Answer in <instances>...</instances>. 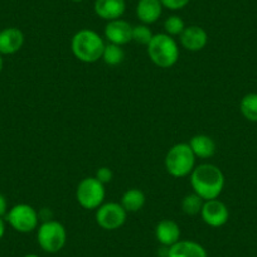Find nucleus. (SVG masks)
<instances>
[{
	"mask_svg": "<svg viewBox=\"0 0 257 257\" xmlns=\"http://www.w3.org/2000/svg\"><path fill=\"white\" fill-rule=\"evenodd\" d=\"M102 59L108 66H118L125 59V52L121 48V46L108 43L106 44L105 49H103Z\"/></svg>",
	"mask_w": 257,
	"mask_h": 257,
	"instance_id": "obj_20",
	"label": "nucleus"
},
{
	"mask_svg": "<svg viewBox=\"0 0 257 257\" xmlns=\"http://www.w3.org/2000/svg\"><path fill=\"white\" fill-rule=\"evenodd\" d=\"M95 13L105 21H115L120 19L125 14V0H96L93 4Z\"/></svg>",
	"mask_w": 257,
	"mask_h": 257,
	"instance_id": "obj_13",
	"label": "nucleus"
},
{
	"mask_svg": "<svg viewBox=\"0 0 257 257\" xmlns=\"http://www.w3.org/2000/svg\"><path fill=\"white\" fill-rule=\"evenodd\" d=\"M105 197V184L96 177H88L81 180L76 190L77 202L85 209H97L103 203Z\"/></svg>",
	"mask_w": 257,
	"mask_h": 257,
	"instance_id": "obj_6",
	"label": "nucleus"
},
{
	"mask_svg": "<svg viewBox=\"0 0 257 257\" xmlns=\"http://www.w3.org/2000/svg\"><path fill=\"white\" fill-rule=\"evenodd\" d=\"M239 110L243 117L251 122H257V93H248L239 103Z\"/></svg>",
	"mask_w": 257,
	"mask_h": 257,
	"instance_id": "obj_19",
	"label": "nucleus"
},
{
	"mask_svg": "<svg viewBox=\"0 0 257 257\" xmlns=\"http://www.w3.org/2000/svg\"><path fill=\"white\" fill-rule=\"evenodd\" d=\"M202 219L209 227L224 226L229 219V211L223 202L218 199H211V201H204L203 208L201 211Z\"/></svg>",
	"mask_w": 257,
	"mask_h": 257,
	"instance_id": "obj_9",
	"label": "nucleus"
},
{
	"mask_svg": "<svg viewBox=\"0 0 257 257\" xmlns=\"http://www.w3.org/2000/svg\"><path fill=\"white\" fill-rule=\"evenodd\" d=\"M3 71V57H2V54H0V72Z\"/></svg>",
	"mask_w": 257,
	"mask_h": 257,
	"instance_id": "obj_28",
	"label": "nucleus"
},
{
	"mask_svg": "<svg viewBox=\"0 0 257 257\" xmlns=\"http://www.w3.org/2000/svg\"><path fill=\"white\" fill-rule=\"evenodd\" d=\"M147 47L149 58L155 66L160 68L173 67L179 58V48L177 42L167 33L154 34Z\"/></svg>",
	"mask_w": 257,
	"mask_h": 257,
	"instance_id": "obj_3",
	"label": "nucleus"
},
{
	"mask_svg": "<svg viewBox=\"0 0 257 257\" xmlns=\"http://www.w3.org/2000/svg\"><path fill=\"white\" fill-rule=\"evenodd\" d=\"M165 169L172 177L183 178L189 175L196 165V155L187 143L175 144L165 155Z\"/></svg>",
	"mask_w": 257,
	"mask_h": 257,
	"instance_id": "obj_4",
	"label": "nucleus"
},
{
	"mask_svg": "<svg viewBox=\"0 0 257 257\" xmlns=\"http://www.w3.org/2000/svg\"><path fill=\"white\" fill-rule=\"evenodd\" d=\"M4 233H6V222L3 218H0V239L3 238Z\"/></svg>",
	"mask_w": 257,
	"mask_h": 257,
	"instance_id": "obj_27",
	"label": "nucleus"
},
{
	"mask_svg": "<svg viewBox=\"0 0 257 257\" xmlns=\"http://www.w3.org/2000/svg\"><path fill=\"white\" fill-rule=\"evenodd\" d=\"M133 27L128 22L123 19H115L110 21L105 27V37L110 43L117 46H125L132 42Z\"/></svg>",
	"mask_w": 257,
	"mask_h": 257,
	"instance_id": "obj_10",
	"label": "nucleus"
},
{
	"mask_svg": "<svg viewBox=\"0 0 257 257\" xmlns=\"http://www.w3.org/2000/svg\"><path fill=\"white\" fill-rule=\"evenodd\" d=\"M190 149L193 150L196 158H202V159H207V158L213 157L216 153V143L211 137L204 134L194 135L188 143Z\"/></svg>",
	"mask_w": 257,
	"mask_h": 257,
	"instance_id": "obj_17",
	"label": "nucleus"
},
{
	"mask_svg": "<svg viewBox=\"0 0 257 257\" xmlns=\"http://www.w3.org/2000/svg\"><path fill=\"white\" fill-rule=\"evenodd\" d=\"M167 257H208V253L198 242L178 241L168 248Z\"/></svg>",
	"mask_w": 257,
	"mask_h": 257,
	"instance_id": "obj_15",
	"label": "nucleus"
},
{
	"mask_svg": "<svg viewBox=\"0 0 257 257\" xmlns=\"http://www.w3.org/2000/svg\"><path fill=\"white\" fill-rule=\"evenodd\" d=\"M207 43H208V34L199 26L185 27L180 34V44L187 51L199 52L207 46Z\"/></svg>",
	"mask_w": 257,
	"mask_h": 257,
	"instance_id": "obj_11",
	"label": "nucleus"
},
{
	"mask_svg": "<svg viewBox=\"0 0 257 257\" xmlns=\"http://www.w3.org/2000/svg\"><path fill=\"white\" fill-rule=\"evenodd\" d=\"M204 201L193 192L192 194H188L182 201V211L188 216H197L201 214L202 208H203Z\"/></svg>",
	"mask_w": 257,
	"mask_h": 257,
	"instance_id": "obj_21",
	"label": "nucleus"
},
{
	"mask_svg": "<svg viewBox=\"0 0 257 257\" xmlns=\"http://www.w3.org/2000/svg\"><path fill=\"white\" fill-rule=\"evenodd\" d=\"M96 178H97L102 184H106V183H110L111 180L113 179V173L110 168L101 167L100 169L96 172Z\"/></svg>",
	"mask_w": 257,
	"mask_h": 257,
	"instance_id": "obj_25",
	"label": "nucleus"
},
{
	"mask_svg": "<svg viewBox=\"0 0 257 257\" xmlns=\"http://www.w3.org/2000/svg\"><path fill=\"white\" fill-rule=\"evenodd\" d=\"M8 212V202H7L6 197L0 193V218H3Z\"/></svg>",
	"mask_w": 257,
	"mask_h": 257,
	"instance_id": "obj_26",
	"label": "nucleus"
},
{
	"mask_svg": "<svg viewBox=\"0 0 257 257\" xmlns=\"http://www.w3.org/2000/svg\"><path fill=\"white\" fill-rule=\"evenodd\" d=\"M105 46L102 37L92 29H81L71 42L73 54L83 63H95L102 58Z\"/></svg>",
	"mask_w": 257,
	"mask_h": 257,
	"instance_id": "obj_2",
	"label": "nucleus"
},
{
	"mask_svg": "<svg viewBox=\"0 0 257 257\" xmlns=\"http://www.w3.org/2000/svg\"><path fill=\"white\" fill-rule=\"evenodd\" d=\"M23 257H39L38 254H34V253H28V254H26V256H23Z\"/></svg>",
	"mask_w": 257,
	"mask_h": 257,
	"instance_id": "obj_29",
	"label": "nucleus"
},
{
	"mask_svg": "<svg viewBox=\"0 0 257 257\" xmlns=\"http://www.w3.org/2000/svg\"><path fill=\"white\" fill-rule=\"evenodd\" d=\"M185 23L180 17L178 16H170L169 18L165 19L164 22V31L168 36L174 37L180 36L182 32L184 31Z\"/></svg>",
	"mask_w": 257,
	"mask_h": 257,
	"instance_id": "obj_23",
	"label": "nucleus"
},
{
	"mask_svg": "<svg viewBox=\"0 0 257 257\" xmlns=\"http://www.w3.org/2000/svg\"><path fill=\"white\" fill-rule=\"evenodd\" d=\"M120 204L127 213L139 212L145 204V194L140 189H137V188L128 189L123 193Z\"/></svg>",
	"mask_w": 257,
	"mask_h": 257,
	"instance_id": "obj_18",
	"label": "nucleus"
},
{
	"mask_svg": "<svg viewBox=\"0 0 257 257\" xmlns=\"http://www.w3.org/2000/svg\"><path fill=\"white\" fill-rule=\"evenodd\" d=\"M127 218V212L121 204L110 202L101 204L96 212V222L98 226L106 231H115L125 224Z\"/></svg>",
	"mask_w": 257,
	"mask_h": 257,
	"instance_id": "obj_8",
	"label": "nucleus"
},
{
	"mask_svg": "<svg viewBox=\"0 0 257 257\" xmlns=\"http://www.w3.org/2000/svg\"><path fill=\"white\" fill-rule=\"evenodd\" d=\"M190 184L203 201L217 199L224 188V174L214 164H201L190 173Z\"/></svg>",
	"mask_w": 257,
	"mask_h": 257,
	"instance_id": "obj_1",
	"label": "nucleus"
},
{
	"mask_svg": "<svg viewBox=\"0 0 257 257\" xmlns=\"http://www.w3.org/2000/svg\"><path fill=\"white\" fill-rule=\"evenodd\" d=\"M37 241L44 252L57 253L66 246L67 231L62 223L49 219L39 226L37 232Z\"/></svg>",
	"mask_w": 257,
	"mask_h": 257,
	"instance_id": "obj_5",
	"label": "nucleus"
},
{
	"mask_svg": "<svg viewBox=\"0 0 257 257\" xmlns=\"http://www.w3.org/2000/svg\"><path fill=\"white\" fill-rule=\"evenodd\" d=\"M153 36L154 34L152 33V31H150L147 24H139V26L133 27L132 41H134L135 43L142 44V46H148L149 42L152 41Z\"/></svg>",
	"mask_w": 257,
	"mask_h": 257,
	"instance_id": "obj_22",
	"label": "nucleus"
},
{
	"mask_svg": "<svg viewBox=\"0 0 257 257\" xmlns=\"http://www.w3.org/2000/svg\"><path fill=\"white\" fill-rule=\"evenodd\" d=\"M6 221L14 231L29 233L38 227L39 214L32 206L26 203L16 204L6 214Z\"/></svg>",
	"mask_w": 257,
	"mask_h": 257,
	"instance_id": "obj_7",
	"label": "nucleus"
},
{
	"mask_svg": "<svg viewBox=\"0 0 257 257\" xmlns=\"http://www.w3.org/2000/svg\"><path fill=\"white\" fill-rule=\"evenodd\" d=\"M71 2H75V3H81V2H83V0H71Z\"/></svg>",
	"mask_w": 257,
	"mask_h": 257,
	"instance_id": "obj_30",
	"label": "nucleus"
},
{
	"mask_svg": "<svg viewBox=\"0 0 257 257\" xmlns=\"http://www.w3.org/2000/svg\"><path fill=\"white\" fill-rule=\"evenodd\" d=\"M163 6L160 0H139L137 6V17L143 24H153L160 18Z\"/></svg>",
	"mask_w": 257,
	"mask_h": 257,
	"instance_id": "obj_16",
	"label": "nucleus"
},
{
	"mask_svg": "<svg viewBox=\"0 0 257 257\" xmlns=\"http://www.w3.org/2000/svg\"><path fill=\"white\" fill-rule=\"evenodd\" d=\"M24 44V34L16 27H8L0 31V54H14Z\"/></svg>",
	"mask_w": 257,
	"mask_h": 257,
	"instance_id": "obj_12",
	"label": "nucleus"
},
{
	"mask_svg": "<svg viewBox=\"0 0 257 257\" xmlns=\"http://www.w3.org/2000/svg\"><path fill=\"white\" fill-rule=\"evenodd\" d=\"M190 0H160L163 8L170 9V11H179L187 7Z\"/></svg>",
	"mask_w": 257,
	"mask_h": 257,
	"instance_id": "obj_24",
	"label": "nucleus"
},
{
	"mask_svg": "<svg viewBox=\"0 0 257 257\" xmlns=\"http://www.w3.org/2000/svg\"><path fill=\"white\" fill-rule=\"evenodd\" d=\"M155 238L163 247H172L180 241V228L177 222L163 219L155 227Z\"/></svg>",
	"mask_w": 257,
	"mask_h": 257,
	"instance_id": "obj_14",
	"label": "nucleus"
}]
</instances>
